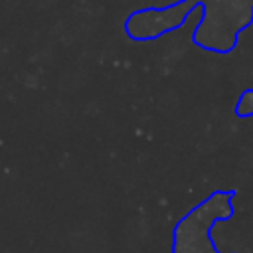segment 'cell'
Listing matches in <instances>:
<instances>
[{
  "label": "cell",
  "mask_w": 253,
  "mask_h": 253,
  "mask_svg": "<svg viewBox=\"0 0 253 253\" xmlns=\"http://www.w3.org/2000/svg\"><path fill=\"white\" fill-rule=\"evenodd\" d=\"M233 190H217L182 215L172 233V253H219L211 229L233 215Z\"/></svg>",
  "instance_id": "cell-1"
},
{
  "label": "cell",
  "mask_w": 253,
  "mask_h": 253,
  "mask_svg": "<svg viewBox=\"0 0 253 253\" xmlns=\"http://www.w3.org/2000/svg\"><path fill=\"white\" fill-rule=\"evenodd\" d=\"M235 115L245 119V117H253V89H245L235 105Z\"/></svg>",
  "instance_id": "cell-2"
}]
</instances>
